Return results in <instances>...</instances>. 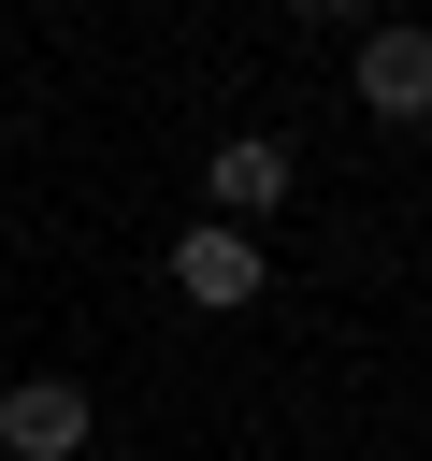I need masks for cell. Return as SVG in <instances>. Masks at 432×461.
<instances>
[{
    "instance_id": "cell-1",
    "label": "cell",
    "mask_w": 432,
    "mask_h": 461,
    "mask_svg": "<svg viewBox=\"0 0 432 461\" xmlns=\"http://www.w3.org/2000/svg\"><path fill=\"white\" fill-rule=\"evenodd\" d=\"M86 447V389L72 375H14L0 389V461H72Z\"/></svg>"
},
{
    "instance_id": "cell-2",
    "label": "cell",
    "mask_w": 432,
    "mask_h": 461,
    "mask_svg": "<svg viewBox=\"0 0 432 461\" xmlns=\"http://www.w3.org/2000/svg\"><path fill=\"white\" fill-rule=\"evenodd\" d=\"M360 101L389 130H418L432 115V29H360Z\"/></svg>"
},
{
    "instance_id": "cell-3",
    "label": "cell",
    "mask_w": 432,
    "mask_h": 461,
    "mask_svg": "<svg viewBox=\"0 0 432 461\" xmlns=\"http://www.w3.org/2000/svg\"><path fill=\"white\" fill-rule=\"evenodd\" d=\"M173 288H187L202 317L259 303V245H245V230H173Z\"/></svg>"
},
{
    "instance_id": "cell-4",
    "label": "cell",
    "mask_w": 432,
    "mask_h": 461,
    "mask_svg": "<svg viewBox=\"0 0 432 461\" xmlns=\"http://www.w3.org/2000/svg\"><path fill=\"white\" fill-rule=\"evenodd\" d=\"M216 202H230V216H274V202H288V144H274V130H230V144H216Z\"/></svg>"
}]
</instances>
